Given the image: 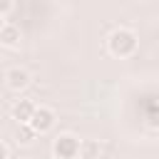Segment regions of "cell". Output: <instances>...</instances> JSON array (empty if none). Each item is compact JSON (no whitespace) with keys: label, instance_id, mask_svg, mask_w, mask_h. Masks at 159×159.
<instances>
[{"label":"cell","instance_id":"cell-1","mask_svg":"<svg viewBox=\"0 0 159 159\" xmlns=\"http://www.w3.org/2000/svg\"><path fill=\"white\" fill-rule=\"evenodd\" d=\"M137 47H139V37L129 27H117L107 37V50L114 57H132L137 52Z\"/></svg>","mask_w":159,"mask_h":159},{"label":"cell","instance_id":"cell-2","mask_svg":"<svg viewBox=\"0 0 159 159\" xmlns=\"http://www.w3.org/2000/svg\"><path fill=\"white\" fill-rule=\"evenodd\" d=\"M80 154V137L75 134H57L52 142V157L55 159H77Z\"/></svg>","mask_w":159,"mask_h":159},{"label":"cell","instance_id":"cell-3","mask_svg":"<svg viewBox=\"0 0 159 159\" xmlns=\"http://www.w3.org/2000/svg\"><path fill=\"white\" fill-rule=\"evenodd\" d=\"M55 122H57L55 109H52V107H45V104H37L27 124H30V129H32L35 134H47V132L55 127Z\"/></svg>","mask_w":159,"mask_h":159},{"label":"cell","instance_id":"cell-4","mask_svg":"<svg viewBox=\"0 0 159 159\" xmlns=\"http://www.w3.org/2000/svg\"><path fill=\"white\" fill-rule=\"evenodd\" d=\"M30 82H32V75L25 67H20V65L17 67H10L5 72V84H7L10 92H22V89L30 87Z\"/></svg>","mask_w":159,"mask_h":159},{"label":"cell","instance_id":"cell-5","mask_svg":"<svg viewBox=\"0 0 159 159\" xmlns=\"http://www.w3.org/2000/svg\"><path fill=\"white\" fill-rule=\"evenodd\" d=\"M20 42H22V32H20V27L12 25V22H5L2 30H0V47H5V50H17Z\"/></svg>","mask_w":159,"mask_h":159},{"label":"cell","instance_id":"cell-6","mask_svg":"<svg viewBox=\"0 0 159 159\" xmlns=\"http://www.w3.org/2000/svg\"><path fill=\"white\" fill-rule=\"evenodd\" d=\"M35 102L32 99H17L15 104H12V109H10V114H12V119L17 122V124H27L30 122V117H32V112H35Z\"/></svg>","mask_w":159,"mask_h":159},{"label":"cell","instance_id":"cell-7","mask_svg":"<svg viewBox=\"0 0 159 159\" xmlns=\"http://www.w3.org/2000/svg\"><path fill=\"white\" fill-rule=\"evenodd\" d=\"M102 154V144L97 139H80V159H99Z\"/></svg>","mask_w":159,"mask_h":159},{"label":"cell","instance_id":"cell-8","mask_svg":"<svg viewBox=\"0 0 159 159\" xmlns=\"http://www.w3.org/2000/svg\"><path fill=\"white\" fill-rule=\"evenodd\" d=\"M35 132L30 129V124H17V129H15V142L20 144V147H27V144H32L35 142Z\"/></svg>","mask_w":159,"mask_h":159},{"label":"cell","instance_id":"cell-9","mask_svg":"<svg viewBox=\"0 0 159 159\" xmlns=\"http://www.w3.org/2000/svg\"><path fill=\"white\" fill-rule=\"evenodd\" d=\"M12 10H15V2H12V0H0V17H2V20H5Z\"/></svg>","mask_w":159,"mask_h":159},{"label":"cell","instance_id":"cell-10","mask_svg":"<svg viewBox=\"0 0 159 159\" xmlns=\"http://www.w3.org/2000/svg\"><path fill=\"white\" fill-rule=\"evenodd\" d=\"M147 119H149V124H152V127H159V112H157V109H152Z\"/></svg>","mask_w":159,"mask_h":159},{"label":"cell","instance_id":"cell-11","mask_svg":"<svg viewBox=\"0 0 159 159\" xmlns=\"http://www.w3.org/2000/svg\"><path fill=\"white\" fill-rule=\"evenodd\" d=\"M0 159H10V149H7V144L0 139Z\"/></svg>","mask_w":159,"mask_h":159},{"label":"cell","instance_id":"cell-12","mask_svg":"<svg viewBox=\"0 0 159 159\" xmlns=\"http://www.w3.org/2000/svg\"><path fill=\"white\" fill-rule=\"evenodd\" d=\"M2 25H5V20H2V17H0V30H2Z\"/></svg>","mask_w":159,"mask_h":159}]
</instances>
